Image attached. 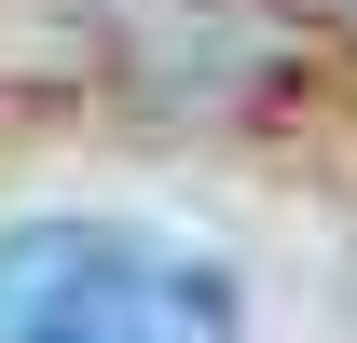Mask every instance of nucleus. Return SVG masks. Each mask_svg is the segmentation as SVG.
Listing matches in <instances>:
<instances>
[{
	"label": "nucleus",
	"mask_w": 357,
	"mask_h": 343,
	"mask_svg": "<svg viewBox=\"0 0 357 343\" xmlns=\"http://www.w3.org/2000/svg\"><path fill=\"white\" fill-rule=\"evenodd\" d=\"M0 343H248V289L151 220L55 206L0 234Z\"/></svg>",
	"instance_id": "obj_1"
}]
</instances>
